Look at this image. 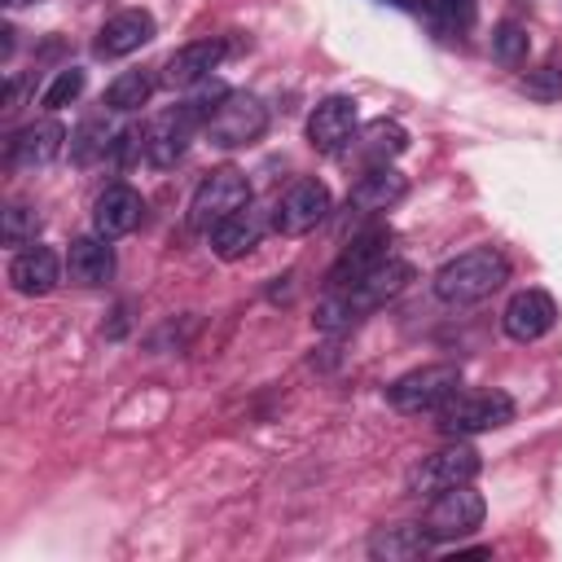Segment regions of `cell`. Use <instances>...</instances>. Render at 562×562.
<instances>
[{
    "label": "cell",
    "instance_id": "5bb4252c",
    "mask_svg": "<svg viewBox=\"0 0 562 562\" xmlns=\"http://www.w3.org/2000/svg\"><path fill=\"white\" fill-rule=\"evenodd\" d=\"M391 241H395V233H391V228H369V233L351 237V246H342V255L334 259V268H329L325 285H329V290H338V285L360 281L369 268H378V263H386V259H391Z\"/></svg>",
    "mask_w": 562,
    "mask_h": 562
},
{
    "label": "cell",
    "instance_id": "ba28073f",
    "mask_svg": "<svg viewBox=\"0 0 562 562\" xmlns=\"http://www.w3.org/2000/svg\"><path fill=\"white\" fill-rule=\"evenodd\" d=\"M206 123V110L198 101H184L176 110H162L149 127H145V158L154 167H176L193 140V132Z\"/></svg>",
    "mask_w": 562,
    "mask_h": 562
},
{
    "label": "cell",
    "instance_id": "1f68e13d",
    "mask_svg": "<svg viewBox=\"0 0 562 562\" xmlns=\"http://www.w3.org/2000/svg\"><path fill=\"white\" fill-rule=\"evenodd\" d=\"M391 4H404V0H391Z\"/></svg>",
    "mask_w": 562,
    "mask_h": 562
},
{
    "label": "cell",
    "instance_id": "d6986e66",
    "mask_svg": "<svg viewBox=\"0 0 562 562\" xmlns=\"http://www.w3.org/2000/svg\"><path fill=\"white\" fill-rule=\"evenodd\" d=\"M140 211H145V202H140V193L132 189V184H110L97 202H92V233H101V237H127L136 224H140Z\"/></svg>",
    "mask_w": 562,
    "mask_h": 562
},
{
    "label": "cell",
    "instance_id": "7c38bea8",
    "mask_svg": "<svg viewBox=\"0 0 562 562\" xmlns=\"http://www.w3.org/2000/svg\"><path fill=\"white\" fill-rule=\"evenodd\" d=\"M61 145H66V127H61L57 119H35V123L18 127V132L4 140V162L31 171V167L53 162V158L61 154Z\"/></svg>",
    "mask_w": 562,
    "mask_h": 562
},
{
    "label": "cell",
    "instance_id": "8992f818",
    "mask_svg": "<svg viewBox=\"0 0 562 562\" xmlns=\"http://www.w3.org/2000/svg\"><path fill=\"white\" fill-rule=\"evenodd\" d=\"M246 202H255V198H250V180H246L237 167H215V171H206L202 184L193 189L184 220H189L193 233H211L224 215L241 211Z\"/></svg>",
    "mask_w": 562,
    "mask_h": 562
},
{
    "label": "cell",
    "instance_id": "603a6c76",
    "mask_svg": "<svg viewBox=\"0 0 562 562\" xmlns=\"http://www.w3.org/2000/svg\"><path fill=\"white\" fill-rule=\"evenodd\" d=\"M154 97V79L145 75V70H123V75H114L110 79V88H105V110H140L145 101Z\"/></svg>",
    "mask_w": 562,
    "mask_h": 562
},
{
    "label": "cell",
    "instance_id": "44dd1931",
    "mask_svg": "<svg viewBox=\"0 0 562 562\" xmlns=\"http://www.w3.org/2000/svg\"><path fill=\"white\" fill-rule=\"evenodd\" d=\"M57 281H61V259L48 246H26L9 263V285L18 294H31L35 299V294H48Z\"/></svg>",
    "mask_w": 562,
    "mask_h": 562
},
{
    "label": "cell",
    "instance_id": "ac0fdd59",
    "mask_svg": "<svg viewBox=\"0 0 562 562\" xmlns=\"http://www.w3.org/2000/svg\"><path fill=\"white\" fill-rule=\"evenodd\" d=\"M408 193V180H404V171H395L391 162H373L356 184H351V193H347V206L356 211V215H373V211H386V206H395L400 198Z\"/></svg>",
    "mask_w": 562,
    "mask_h": 562
},
{
    "label": "cell",
    "instance_id": "52a82bcc",
    "mask_svg": "<svg viewBox=\"0 0 562 562\" xmlns=\"http://www.w3.org/2000/svg\"><path fill=\"white\" fill-rule=\"evenodd\" d=\"M479 470H483V457L474 443H448V448L422 457V465L408 474V487H413V496H439L448 487L474 483Z\"/></svg>",
    "mask_w": 562,
    "mask_h": 562
},
{
    "label": "cell",
    "instance_id": "f546056e",
    "mask_svg": "<svg viewBox=\"0 0 562 562\" xmlns=\"http://www.w3.org/2000/svg\"><path fill=\"white\" fill-rule=\"evenodd\" d=\"M422 9L426 13H435L443 26H457V31H465L470 22H474V0H422Z\"/></svg>",
    "mask_w": 562,
    "mask_h": 562
},
{
    "label": "cell",
    "instance_id": "2e32d148",
    "mask_svg": "<svg viewBox=\"0 0 562 562\" xmlns=\"http://www.w3.org/2000/svg\"><path fill=\"white\" fill-rule=\"evenodd\" d=\"M263 228H268L263 211H259L255 202H246L241 211L224 215V220H220V224L206 233V241H211V250H215L224 263H233V259H241V255H250V250L259 246Z\"/></svg>",
    "mask_w": 562,
    "mask_h": 562
},
{
    "label": "cell",
    "instance_id": "277c9868",
    "mask_svg": "<svg viewBox=\"0 0 562 562\" xmlns=\"http://www.w3.org/2000/svg\"><path fill=\"white\" fill-rule=\"evenodd\" d=\"M514 422V400L505 391H457L443 408H439V430L452 439L465 435H487Z\"/></svg>",
    "mask_w": 562,
    "mask_h": 562
},
{
    "label": "cell",
    "instance_id": "ffe728a7",
    "mask_svg": "<svg viewBox=\"0 0 562 562\" xmlns=\"http://www.w3.org/2000/svg\"><path fill=\"white\" fill-rule=\"evenodd\" d=\"M66 277L83 290L92 285H105L114 277V250H110V237L101 233H88V237H75L70 250H66Z\"/></svg>",
    "mask_w": 562,
    "mask_h": 562
},
{
    "label": "cell",
    "instance_id": "e0dca14e",
    "mask_svg": "<svg viewBox=\"0 0 562 562\" xmlns=\"http://www.w3.org/2000/svg\"><path fill=\"white\" fill-rule=\"evenodd\" d=\"M224 61V40H193L180 44L167 61H162V83L167 88H198L211 79V70Z\"/></svg>",
    "mask_w": 562,
    "mask_h": 562
},
{
    "label": "cell",
    "instance_id": "7402d4cb",
    "mask_svg": "<svg viewBox=\"0 0 562 562\" xmlns=\"http://www.w3.org/2000/svg\"><path fill=\"white\" fill-rule=\"evenodd\" d=\"M430 536L422 522H395V527H378L369 536V553L378 562H413V558H426L430 553Z\"/></svg>",
    "mask_w": 562,
    "mask_h": 562
},
{
    "label": "cell",
    "instance_id": "3957f363",
    "mask_svg": "<svg viewBox=\"0 0 562 562\" xmlns=\"http://www.w3.org/2000/svg\"><path fill=\"white\" fill-rule=\"evenodd\" d=\"M461 386V369L457 364H417L408 373H400L391 386H386V404L395 413H439Z\"/></svg>",
    "mask_w": 562,
    "mask_h": 562
},
{
    "label": "cell",
    "instance_id": "8fae6325",
    "mask_svg": "<svg viewBox=\"0 0 562 562\" xmlns=\"http://www.w3.org/2000/svg\"><path fill=\"white\" fill-rule=\"evenodd\" d=\"M356 101L351 97H325L312 114H307V145L316 154H342L356 136Z\"/></svg>",
    "mask_w": 562,
    "mask_h": 562
},
{
    "label": "cell",
    "instance_id": "484cf974",
    "mask_svg": "<svg viewBox=\"0 0 562 562\" xmlns=\"http://www.w3.org/2000/svg\"><path fill=\"white\" fill-rule=\"evenodd\" d=\"M527 48H531L527 26H518V22H496L492 26V57L501 66H522L527 61Z\"/></svg>",
    "mask_w": 562,
    "mask_h": 562
},
{
    "label": "cell",
    "instance_id": "f1b7e54d",
    "mask_svg": "<svg viewBox=\"0 0 562 562\" xmlns=\"http://www.w3.org/2000/svg\"><path fill=\"white\" fill-rule=\"evenodd\" d=\"M518 88L531 97V101H558L562 97V70L558 66H536L518 79Z\"/></svg>",
    "mask_w": 562,
    "mask_h": 562
},
{
    "label": "cell",
    "instance_id": "d4e9b609",
    "mask_svg": "<svg viewBox=\"0 0 562 562\" xmlns=\"http://www.w3.org/2000/svg\"><path fill=\"white\" fill-rule=\"evenodd\" d=\"M408 149V132L395 123V119H373L369 127H364V154L373 158V162H386V158H395V154H404Z\"/></svg>",
    "mask_w": 562,
    "mask_h": 562
},
{
    "label": "cell",
    "instance_id": "9a60e30c",
    "mask_svg": "<svg viewBox=\"0 0 562 562\" xmlns=\"http://www.w3.org/2000/svg\"><path fill=\"white\" fill-rule=\"evenodd\" d=\"M154 31H158V26H154V13H149V9H123V13L105 18V26H101L97 40H92V53L105 57V61L127 57V53H136L140 44H149Z\"/></svg>",
    "mask_w": 562,
    "mask_h": 562
},
{
    "label": "cell",
    "instance_id": "6da1fadb",
    "mask_svg": "<svg viewBox=\"0 0 562 562\" xmlns=\"http://www.w3.org/2000/svg\"><path fill=\"white\" fill-rule=\"evenodd\" d=\"M413 277H417V272H413V263L391 255L386 263L369 268L360 281L329 290V294L316 303V316H312V321H316V329H321V334H342V329H351L364 312H373V307L391 303L395 294H404Z\"/></svg>",
    "mask_w": 562,
    "mask_h": 562
},
{
    "label": "cell",
    "instance_id": "9c48e42d",
    "mask_svg": "<svg viewBox=\"0 0 562 562\" xmlns=\"http://www.w3.org/2000/svg\"><path fill=\"white\" fill-rule=\"evenodd\" d=\"M329 206H334L329 184L316 180V176H303V180H294V184L277 198V206H272V228H277L281 237H303V233H312V228L329 215Z\"/></svg>",
    "mask_w": 562,
    "mask_h": 562
},
{
    "label": "cell",
    "instance_id": "7a4b0ae2",
    "mask_svg": "<svg viewBox=\"0 0 562 562\" xmlns=\"http://www.w3.org/2000/svg\"><path fill=\"white\" fill-rule=\"evenodd\" d=\"M509 281V259L496 250V246H474V250H461L457 259H448L439 272H435V299L448 303V307H470V303H483L492 290H501Z\"/></svg>",
    "mask_w": 562,
    "mask_h": 562
},
{
    "label": "cell",
    "instance_id": "83f0119b",
    "mask_svg": "<svg viewBox=\"0 0 562 562\" xmlns=\"http://www.w3.org/2000/svg\"><path fill=\"white\" fill-rule=\"evenodd\" d=\"M35 233H40V215L31 206H9L4 211V224H0L4 246H26V241H35Z\"/></svg>",
    "mask_w": 562,
    "mask_h": 562
},
{
    "label": "cell",
    "instance_id": "5b68a950",
    "mask_svg": "<svg viewBox=\"0 0 562 562\" xmlns=\"http://www.w3.org/2000/svg\"><path fill=\"white\" fill-rule=\"evenodd\" d=\"M263 132H268V110H263V101L250 97V92H224L220 105L211 110V119L202 123V136H206L215 149L255 145Z\"/></svg>",
    "mask_w": 562,
    "mask_h": 562
},
{
    "label": "cell",
    "instance_id": "cb8c5ba5",
    "mask_svg": "<svg viewBox=\"0 0 562 562\" xmlns=\"http://www.w3.org/2000/svg\"><path fill=\"white\" fill-rule=\"evenodd\" d=\"M110 149H114V132L105 127V119H83V123L70 132V158H75L79 167L105 158Z\"/></svg>",
    "mask_w": 562,
    "mask_h": 562
},
{
    "label": "cell",
    "instance_id": "4316f807",
    "mask_svg": "<svg viewBox=\"0 0 562 562\" xmlns=\"http://www.w3.org/2000/svg\"><path fill=\"white\" fill-rule=\"evenodd\" d=\"M83 83H88V75H83L79 66H70V70H57V79H53V83L44 88L40 105H44V110H66L70 101H79Z\"/></svg>",
    "mask_w": 562,
    "mask_h": 562
},
{
    "label": "cell",
    "instance_id": "30bf717a",
    "mask_svg": "<svg viewBox=\"0 0 562 562\" xmlns=\"http://www.w3.org/2000/svg\"><path fill=\"white\" fill-rule=\"evenodd\" d=\"M483 514H487V501L470 483H461V487H448L430 501L422 527H426L430 540H461V536L483 527Z\"/></svg>",
    "mask_w": 562,
    "mask_h": 562
},
{
    "label": "cell",
    "instance_id": "4fadbf2b",
    "mask_svg": "<svg viewBox=\"0 0 562 562\" xmlns=\"http://www.w3.org/2000/svg\"><path fill=\"white\" fill-rule=\"evenodd\" d=\"M558 325V303L544 294V290H518L505 312H501V329L514 338V342H536L544 338L549 329Z\"/></svg>",
    "mask_w": 562,
    "mask_h": 562
},
{
    "label": "cell",
    "instance_id": "4dcf8cb0",
    "mask_svg": "<svg viewBox=\"0 0 562 562\" xmlns=\"http://www.w3.org/2000/svg\"><path fill=\"white\" fill-rule=\"evenodd\" d=\"M22 4H35V0H4V9H22Z\"/></svg>",
    "mask_w": 562,
    "mask_h": 562
}]
</instances>
